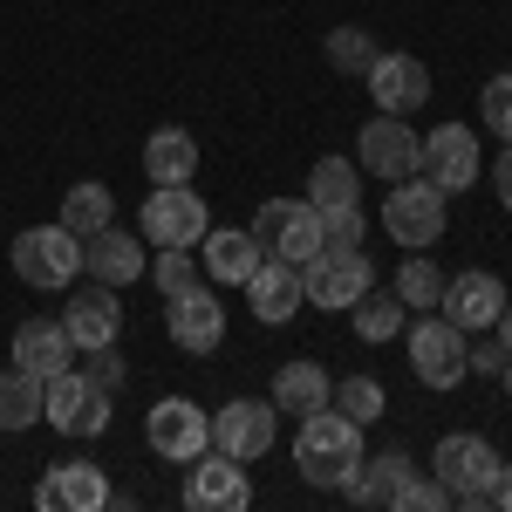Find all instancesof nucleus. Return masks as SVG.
Here are the masks:
<instances>
[{"instance_id": "1", "label": "nucleus", "mask_w": 512, "mask_h": 512, "mask_svg": "<svg viewBox=\"0 0 512 512\" xmlns=\"http://www.w3.org/2000/svg\"><path fill=\"white\" fill-rule=\"evenodd\" d=\"M362 465V424L342 417L335 403L315 410V417H301V437H294V472L321 485V492H342L349 472Z\"/></svg>"}, {"instance_id": "2", "label": "nucleus", "mask_w": 512, "mask_h": 512, "mask_svg": "<svg viewBox=\"0 0 512 512\" xmlns=\"http://www.w3.org/2000/svg\"><path fill=\"white\" fill-rule=\"evenodd\" d=\"M110 417H117V403H110V390H103L89 369H62V376H48L41 424H55L62 437H103V431H110Z\"/></svg>"}, {"instance_id": "3", "label": "nucleus", "mask_w": 512, "mask_h": 512, "mask_svg": "<svg viewBox=\"0 0 512 512\" xmlns=\"http://www.w3.org/2000/svg\"><path fill=\"white\" fill-rule=\"evenodd\" d=\"M465 355H472V335L451 315L424 308V321L410 328V369H417V383H424V390H458V383L472 376Z\"/></svg>"}, {"instance_id": "4", "label": "nucleus", "mask_w": 512, "mask_h": 512, "mask_svg": "<svg viewBox=\"0 0 512 512\" xmlns=\"http://www.w3.org/2000/svg\"><path fill=\"white\" fill-rule=\"evenodd\" d=\"M301 287H308V301H315V308L349 315L355 301L376 287V267H369V253H362V246H321L315 260L301 267Z\"/></svg>"}, {"instance_id": "5", "label": "nucleus", "mask_w": 512, "mask_h": 512, "mask_svg": "<svg viewBox=\"0 0 512 512\" xmlns=\"http://www.w3.org/2000/svg\"><path fill=\"white\" fill-rule=\"evenodd\" d=\"M383 233H390L403 253H424V246L444 239V192H437L424 171H417V178H396V192L383 198Z\"/></svg>"}, {"instance_id": "6", "label": "nucleus", "mask_w": 512, "mask_h": 512, "mask_svg": "<svg viewBox=\"0 0 512 512\" xmlns=\"http://www.w3.org/2000/svg\"><path fill=\"white\" fill-rule=\"evenodd\" d=\"M14 274L41 287V294H55V287H69L82 274V239L55 219V226H28V233L14 239Z\"/></svg>"}, {"instance_id": "7", "label": "nucleus", "mask_w": 512, "mask_h": 512, "mask_svg": "<svg viewBox=\"0 0 512 512\" xmlns=\"http://www.w3.org/2000/svg\"><path fill=\"white\" fill-rule=\"evenodd\" d=\"M253 239L274 253V260H294V267H308L321 246V212L308 205V198H267L260 212H253Z\"/></svg>"}, {"instance_id": "8", "label": "nucleus", "mask_w": 512, "mask_h": 512, "mask_svg": "<svg viewBox=\"0 0 512 512\" xmlns=\"http://www.w3.org/2000/svg\"><path fill=\"white\" fill-rule=\"evenodd\" d=\"M355 164H362V171H376L383 185L417 178V171H424V137H417L403 117H383V110H376V117L355 130Z\"/></svg>"}, {"instance_id": "9", "label": "nucleus", "mask_w": 512, "mask_h": 512, "mask_svg": "<svg viewBox=\"0 0 512 512\" xmlns=\"http://www.w3.org/2000/svg\"><path fill=\"white\" fill-rule=\"evenodd\" d=\"M144 437H151V451H158L164 465H192V458L212 451V417L198 410L192 396H164L144 417Z\"/></svg>"}, {"instance_id": "10", "label": "nucleus", "mask_w": 512, "mask_h": 512, "mask_svg": "<svg viewBox=\"0 0 512 512\" xmlns=\"http://www.w3.org/2000/svg\"><path fill=\"white\" fill-rule=\"evenodd\" d=\"M137 233L151 239V246H198V239L212 233V212H205V198L192 185H158V192L144 198Z\"/></svg>"}, {"instance_id": "11", "label": "nucleus", "mask_w": 512, "mask_h": 512, "mask_svg": "<svg viewBox=\"0 0 512 512\" xmlns=\"http://www.w3.org/2000/svg\"><path fill=\"white\" fill-rule=\"evenodd\" d=\"M164 328H171V342L185 355H212L226 342V301L192 280V287H178V294L164 301Z\"/></svg>"}, {"instance_id": "12", "label": "nucleus", "mask_w": 512, "mask_h": 512, "mask_svg": "<svg viewBox=\"0 0 512 512\" xmlns=\"http://www.w3.org/2000/svg\"><path fill=\"white\" fill-rule=\"evenodd\" d=\"M431 472L444 478L458 499H485V492H492V478H499V451H492L485 437H472V431H451V437H437Z\"/></svg>"}, {"instance_id": "13", "label": "nucleus", "mask_w": 512, "mask_h": 512, "mask_svg": "<svg viewBox=\"0 0 512 512\" xmlns=\"http://www.w3.org/2000/svg\"><path fill=\"white\" fill-rule=\"evenodd\" d=\"M478 171H485V151H478V137L465 123H437L431 137H424V178H431L437 192H472Z\"/></svg>"}, {"instance_id": "14", "label": "nucleus", "mask_w": 512, "mask_h": 512, "mask_svg": "<svg viewBox=\"0 0 512 512\" xmlns=\"http://www.w3.org/2000/svg\"><path fill=\"white\" fill-rule=\"evenodd\" d=\"M274 424H280L274 403L239 396V403H219V417H212V444H219L226 458H239V465H253V458L274 451Z\"/></svg>"}, {"instance_id": "15", "label": "nucleus", "mask_w": 512, "mask_h": 512, "mask_svg": "<svg viewBox=\"0 0 512 512\" xmlns=\"http://www.w3.org/2000/svg\"><path fill=\"white\" fill-rule=\"evenodd\" d=\"M246 308H253V321H267V328H287V321L308 308V287H301V267L294 260H260L253 274H246Z\"/></svg>"}, {"instance_id": "16", "label": "nucleus", "mask_w": 512, "mask_h": 512, "mask_svg": "<svg viewBox=\"0 0 512 512\" xmlns=\"http://www.w3.org/2000/svg\"><path fill=\"white\" fill-rule=\"evenodd\" d=\"M185 506L192 512H246L253 506V485H246V465L239 458H192L185 472Z\"/></svg>"}, {"instance_id": "17", "label": "nucleus", "mask_w": 512, "mask_h": 512, "mask_svg": "<svg viewBox=\"0 0 512 512\" xmlns=\"http://www.w3.org/2000/svg\"><path fill=\"white\" fill-rule=\"evenodd\" d=\"M362 82H369V96H376L383 117H410V110L431 103V69L417 55H376V69Z\"/></svg>"}, {"instance_id": "18", "label": "nucleus", "mask_w": 512, "mask_h": 512, "mask_svg": "<svg viewBox=\"0 0 512 512\" xmlns=\"http://www.w3.org/2000/svg\"><path fill=\"white\" fill-rule=\"evenodd\" d=\"M144 233H123V226H103V233L82 239V274L103 280V287H130V280H144Z\"/></svg>"}, {"instance_id": "19", "label": "nucleus", "mask_w": 512, "mask_h": 512, "mask_svg": "<svg viewBox=\"0 0 512 512\" xmlns=\"http://www.w3.org/2000/svg\"><path fill=\"white\" fill-rule=\"evenodd\" d=\"M35 506L41 512H103L110 506V478L96 472L89 458H69L35 485Z\"/></svg>"}, {"instance_id": "20", "label": "nucleus", "mask_w": 512, "mask_h": 512, "mask_svg": "<svg viewBox=\"0 0 512 512\" xmlns=\"http://www.w3.org/2000/svg\"><path fill=\"white\" fill-rule=\"evenodd\" d=\"M437 315H451L465 335H472V328H492V321L506 315V280H499V274H478V267H472V274H451V280H444Z\"/></svg>"}, {"instance_id": "21", "label": "nucleus", "mask_w": 512, "mask_h": 512, "mask_svg": "<svg viewBox=\"0 0 512 512\" xmlns=\"http://www.w3.org/2000/svg\"><path fill=\"white\" fill-rule=\"evenodd\" d=\"M62 328H69V342L76 349H110L123 335V301L117 287H89V294H69V308H62Z\"/></svg>"}, {"instance_id": "22", "label": "nucleus", "mask_w": 512, "mask_h": 512, "mask_svg": "<svg viewBox=\"0 0 512 512\" xmlns=\"http://www.w3.org/2000/svg\"><path fill=\"white\" fill-rule=\"evenodd\" d=\"M198 253H205V274L219 287H246V274L267 260V246L253 239V226H219V233L198 239Z\"/></svg>"}, {"instance_id": "23", "label": "nucleus", "mask_w": 512, "mask_h": 512, "mask_svg": "<svg viewBox=\"0 0 512 512\" xmlns=\"http://www.w3.org/2000/svg\"><path fill=\"white\" fill-rule=\"evenodd\" d=\"M69 355H76V342H69L62 321H21V328H14V369H28V376H41V383L62 376Z\"/></svg>"}, {"instance_id": "24", "label": "nucleus", "mask_w": 512, "mask_h": 512, "mask_svg": "<svg viewBox=\"0 0 512 512\" xmlns=\"http://www.w3.org/2000/svg\"><path fill=\"white\" fill-rule=\"evenodd\" d=\"M417 472V465H410V451H362V465H355L349 472V485H342V492H349L355 506H390L396 499V485H403V478Z\"/></svg>"}, {"instance_id": "25", "label": "nucleus", "mask_w": 512, "mask_h": 512, "mask_svg": "<svg viewBox=\"0 0 512 512\" xmlns=\"http://www.w3.org/2000/svg\"><path fill=\"white\" fill-rule=\"evenodd\" d=\"M192 171H198L192 130H178V123L151 130V144H144V178H151V185H192Z\"/></svg>"}, {"instance_id": "26", "label": "nucleus", "mask_w": 512, "mask_h": 512, "mask_svg": "<svg viewBox=\"0 0 512 512\" xmlns=\"http://www.w3.org/2000/svg\"><path fill=\"white\" fill-rule=\"evenodd\" d=\"M274 410L280 417H315V410H328V369L321 362H287L274 376Z\"/></svg>"}, {"instance_id": "27", "label": "nucleus", "mask_w": 512, "mask_h": 512, "mask_svg": "<svg viewBox=\"0 0 512 512\" xmlns=\"http://www.w3.org/2000/svg\"><path fill=\"white\" fill-rule=\"evenodd\" d=\"M62 226H69L76 239L103 233V226H117V198H110V185H96V178L69 185V198H62Z\"/></svg>"}, {"instance_id": "28", "label": "nucleus", "mask_w": 512, "mask_h": 512, "mask_svg": "<svg viewBox=\"0 0 512 512\" xmlns=\"http://www.w3.org/2000/svg\"><path fill=\"white\" fill-rule=\"evenodd\" d=\"M308 205H315V212L362 205V164H349V158H321L315 171H308Z\"/></svg>"}, {"instance_id": "29", "label": "nucleus", "mask_w": 512, "mask_h": 512, "mask_svg": "<svg viewBox=\"0 0 512 512\" xmlns=\"http://www.w3.org/2000/svg\"><path fill=\"white\" fill-rule=\"evenodd\" d=\"M41 396H48L41 376L7 369V376H0V431H28V424H41Z\"/></svg>"}, {"instance_id": "30", "label": "nucleus", "mask_w": 512, "mask_h": 512, "mask_svg": "<svg viewBox=\"0 0 512 512\" xmlns=\"http://www.w3.org/2000/svg\"><path fill=\"white\" fill-rule=\"evenodd\" d=\"M349 321H355L362 342H390V335H403V301H396L390 287H369V294L349 308Z\"/></svg>"}, {"instance_id": "31", "label": "nucleus", "mask_w": 512, "mask_h": 512, "mask_svg": "<svg viewBox=\"0 0 512 512\" xmlns=\"http://www.w3.org/2000/svg\"><path fill=\"white\" fill-rule=\"evenodd\" d=\"M390 294L403 301V308H417V315H424V308H437V301H444V274H437V267L424 260V253H410V260L396 267Z\"/></svg>"}, {"instance_id": "32", "label": "nucleus", "mask_w": 512, "mask_h": 512, "mask_svg": "<svg viewBox=\"0 0 512 512\" xmlns=\"http://www.w3.org/2000/svg\"><path fill=\"white\" fill-rule=\"evenodd\" d=\"M328 403H335L342 417H355V424H376V417L390 410V396H383V383H376V376H342V383L328 390Z\"/></svg>"}, {"instance_id": "33", "label": "nucleus", "mask_w": 512, "mask_h": 512, "mask_svg": "<svg viewBox=\"0 0 512 512\" xmlns=\"http://www.w3.org/2000/svg\"><path fill=\"white\" fill-rule=\"evenodd\" d=\"M376 55H383V48L362 35V28H335V35H328V62H335L342 76H369V69H376Z\"/></svg>"}, {"instance_id": "34", "label": "nucleus", "mask_w": 512, "mask_h": 512, "mask_svg": "<svg viewBox=\"0 0 512 512\" xmlns=\"http://www.w3.org/2000/svg\"><path fill=\"white\" fill-rule=\"evenodd\" d=\"M390 506L396 512H444V506H451V485H444V478H417V472H410V478H403V485H396V499H390Z\"/></svg>"}, {"instance_id": "35", "label": "nucleus", "mask_w": 512, "mask_h": 512, "mask_svg": "<svg viewBox=\"0 0 512 512\" xmlns=\"http://www.w3.org/2000/svg\"><path fill=\"white\" fill-rule=\"evenodd\" d=\"M151 280H158V294H178V287H192V280H198L192 246H158V260H151Z\"/></svg>"}, {"instance_id": "36", "label": "nucleus", "mask_w": 512, "mask_h": 512, "mask_svg": "<svg viewBox=\"0 0 512 512\" xmlns=\"http://www.w3.org/2000/svg\"><path fill=\"white\" fill-rule=\"evenodd\" d=\"M321 239H328V246H362V239H369L362 205H335V212H321Z\"/></svg>"}, {"instance_id": "37", "label": "nucleus", "mask_w": 512, "mask_h": 512, "mask_svg": "<svg viewBox=\"0 0 512 512\" xmlns=\"http://www.w3.org/2000/svg\"><path fill=\"white\" fill-rule=\"evenodd\" d=\"M485 123H492V130H499V137L512 144V69L485 82Z\"/></svg>"}, {"instance_id": "38", "label": "nucleus", "mask_w": 512, "mask_h": 512, "mask_svg": "<svg viewBox=\"0 0 512 512\" xmlns=\"http://www.w3.org/2000/svg\"><path fill=\"white\" fill-rule=\"evenodd\" d=\"M82 355H89V376L117 396V390H123V355H117V342H110V349H82Z\"/></svg>"}, {"instance_id": "39", "label": "nucleus", "mask_w": 512, "mask_h": 512, "mask_svg": "<svg viewBox=\"0 0 512 512\" xmlns=\"http://www.w3.org/2000/svg\"><path fill=\"white\" fill-rule=\"evenodd\" d=\"M465 369H472V376H499V369H506V349H499V342H485V349L465 355Z\"/></svg>"}, {"instance_id": "40", "label": "nucleus", "mask_w": 512, "mask_h": 512, "mask_svg": "<svg viewBox=\"0 0 512 512\" xmlns=\"http://www.w3.org/2000/svg\"><path fill=\"white\" fill-rule=\"evenodd\" d=\"M492 192H499V205L512 212V144L499 151V164H492Z\"/></svg>"}, {"instance_id": "41", "label": "nucleus", "mask_w": 512, "mask_h": 512, "mask_svg": "<svg viewBox=\"0 0 512 512\" xmlns=\"http://www.w3.org/2000/svg\"><path fill=\"white\" fill-rule=\"evenodd\" d=\"M492 328H499V335H492V342H499V349H506V362H512V294H506V315L492 321Z\"/></svg>"}, {"instance_id": "42", "label": "nucleus", "mask_w": 512, "mask_h": 512, "mask_svg": "<svg viewBox=\"0 0 512 512\" xmlns=\"http://www.w3.org/2000/svg\"><path fill=\"white\" fill-rule=\"evenodd\" d=\"M492 499L512 512V465H499V478H492Z\"/></svg>"}, {"instance_id": "43", "label": "nucleus", "mask_w": 512, "mask_h": 512, "mask_svg": "<svg viewBox=\"0 0 512 512\" xmlns=\"http://www.w3.org/2000/svg\"><path fill=\"white\" fill-rule=\"evenodd\" d=\"M499 383H506V396H512V362H506V369H499Z\"/></svg>"}]
</instances>
